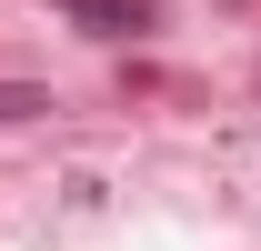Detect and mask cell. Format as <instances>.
Segmentation results:
<instances>
[{"mask_svg": "<svg viewBox=\"0 0 261 251\" xmlns=\"http://www.w3.org/2000/svg\"><path fill=\"white\" fill-rule=\"evenodd\" d=\"M81 31H100V40H121V31H141V0H61Z\"/></svg>", "mask_w": 261, "mask_h": 251, "instance_id": "6da1fadb", "label": "cell"}, {"mask_svg": "<svg viewBox=\"0 0 261 251\" xmlns=\"http://www.w3.org/2000/svg\"><path fill=\"white\" fill-rule=\"evenodd\" d=\"M31 111H50V91H31V81H0V121H31Z\"/></svg>", "mask_w": 261, "mask_h": 251, "instance_id": "7a4b0ae2", "label": "cell"}]
</instances>
